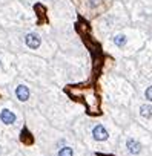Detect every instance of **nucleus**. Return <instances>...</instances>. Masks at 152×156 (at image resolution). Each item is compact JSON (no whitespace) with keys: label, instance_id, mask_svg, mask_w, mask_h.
Listing matches in <instances>:
<instances>
[{"label":"nucleus","instance_id":"5","mask_svg":"<svg viewBox=\"0 0 152 156\" xmlns=\"http://www.w3.org/2000/svg\"><path fill=\"white\" fill-rule=\"evenodd\" d=\"M126 145H128V150H129V152H131L132 155H137V153H140V149H141L140 142L134 141V139H128Z\"/></svg>","mask_w":152,"mask_h":156},{"label":"nucleus","instance_id":"9","mask_svg":"<svg viewBox=\"0 0 152 156\" xmlns=\"http://www.w3.org/2000/svg\"><path fill=\"white\" fill-rule=\"evenodd\" d=\"M58 156H72V149H71V147H63V149L58 152Z\"/></svg>","mask_w":152,"mask_h":156},{"label":"nucleus","instance_id":"7","mask_svg":"<svg viewBox=\"0 0 152 156\" xmlns=\"http://www.w3.org/2000/svg\"><path fill=\"white\" fill-rule=\"evenodd\" d=\"M20 139H22L25 144H31V142H32V138H31V135L28 133V130H26V128H23V130H22V136H20Z\"/></svg>","mask_w":152,"mask_h":156},{"label":"nucleus","instance_id":"2","mask_svg":"<svg viewBox=\"0 0 152 156\" xmlns=\"http://www.w3.org/2000/svg\"><path fill=\"white\" fill-rule=\"evenodd\" d=\"M25 40H26V44H28L31 49H37L40 46V37L37 34H28Z\"/></svg>","mask_w":152,"mask_h":156},{"label":"nucleus","instance_id":"11","mask_svg":"<svg viewBox=\"0 0 152 156\" xmlns=\"http://www.w3.org/2000/svg\"><path fill=\"white\" fill-rule=\"evenodd\" d=\"M103 2V0H89V3H91V6L92 8H95V6H98V5H100Z\"/></svg>","mask_w":152,"mask_h":156},{"label":"nucleus","instance_id":"3","mask_svg":"<svg viewBox=\"0 0 152 156\" xmlns=\"http://www.w3.org/2000/svg\"><path fill=\"white\" fill-rule=\"evenodd\" d=\"M0 118H2V121H3L5 124H12V123L15 121V115L11 112V110H8V109H3V110H2Z\"/></svg>","mask_w":152,"mask_h":156},{"label":"nucleus","instance_id":"6","mask_svg":"<svg viewBox=\"0 0 152 156\" xmlns=\"http://www.w3.org/2000/svg\"><path fill=\"white\" fill-rule=\"evenodd\" d=\"M140 115L145 116V118H151L152 116V106H148V104L141 106L140 107Z\"/></svg>","mask_w":152,"mask_h":156},{"label":"nucleus","instance_id":"8","mask_svg":"<svg viewBox=\"0 0 152 156\" xmlns=\"http://www.w3.org/2000/svg\"><path fill=\"white\" fill-rule=\"evenodd\" d=\"M114 41H115V44H117V46H120V48H123V46H124V43H126V37H124V35H117V37H115V38H114Z\"/></svg>","mask_w":152,"mask_h":156},{"label":"nucleus","instance_id":"4","mask_svg":"<svg viewBox=\"0 0 152 156\" xmlns=\"http://www.w3.org/2000/svg\"><path fill=\"white\" fill-rule=\"evenodd\" d=\"M15 94H17V98H19L20 101H26L29 98V90H28V87L26 86H17V89H15Z\"/></svg>","mask_w":152,"mask_h":156},{"label":"nucleus","instance_id":"1","mask_svg":"<svg viewBox=\"0 0 152 156\" xmlns=\"http://www.w3.org/2000/svg\"><path fill=\"white\" fill-rule=\"evenodd\" d=\"M92 136L95 141H106L108 139V132L103 126H97L94 130H92Z\"/></svg>","mask_w":152,"mask_h":156},{"label":"nucleus","instance_id":"10","mask_svg":"<svg viewBox=\"0 0 152 156\" xmlns=\"http://www.w3.org/2000/svg\"><path fill=\"white\" fill-rule=\"evenodd\" d=\"M146 98H148L149 101H152V86L146 89Z\"/></svg>","mask_w":152,"mask_h":156},{"label":"nucleus","instance_id":"12","mask_svg":"<svg viewBox=\"0 0 152 156\" xmlns=\"http://www.w3.org/2000/svg\"><path fill=\"white\" fill-rule=\"evenodd\" d=\"M98 156H111V155H102V153H98Z\"/></svg>","mask_w":152,"mask_h":156}]
</instances>
